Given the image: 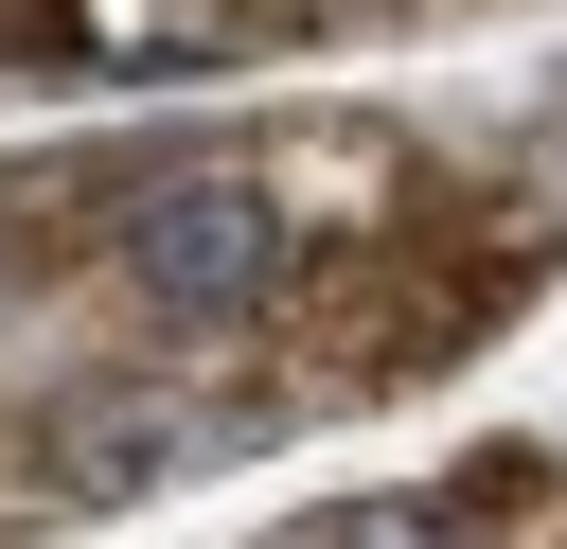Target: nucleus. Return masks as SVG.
<instances>
[{
    "instance_id": "f257e3e1",
    "label": "nucleus",
    "mask_w": 567,
    "mask_h": 549,
    "mask_svg": "<svg viewBox=\"0 0 567 549\" xmlns=\"http://www.w3.org/2000/svg\"><path fill=\"white\" fill-rule=\"evenodd\" d=\"M284 283V213L248 195V177H159L142 213H124V301H159V319H248Z\"/></svg>"
},
{
    "instance_id": "f03ea898",
    "label": "nucleus",
    "mask_w": 567,
    "mask_h": 549,
    "mask_svg": "<svg viewBox=\"0 0 567 549\" xmlns=\"http://www.w3.org/2000/svg\"><path fill=\"white\" fill-rule=\"evenodd\" d=\"M177 460H230V407H195V390H106V407H71V496H142V478H177Z\"/></svg>"
},
{
    "instance_id": "7ed1b4c3",
    "label": "nucleus",
    "mask_w": 567,
    "mask_h": 549,
    "mask_svg": "<svg viewBox=\"0 0 567 549\" xmlns=\"http://www.w3.org/2000/svg\"><path fill=\"white\" fill-rule=\"evenodd\" d=\"M301 549H461V531H443L425 496H337V514H319Z\"/></svg>"
}]
</instances>
